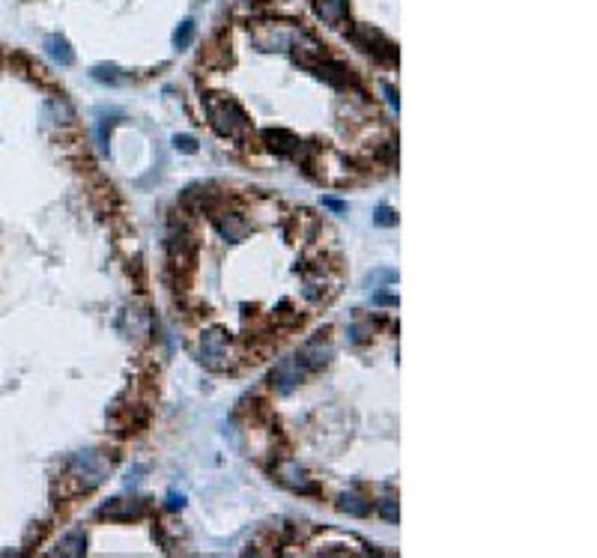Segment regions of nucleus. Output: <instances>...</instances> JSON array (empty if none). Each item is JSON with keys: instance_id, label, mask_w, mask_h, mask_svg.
<instances>
[{"instance_id": "nucleus-2", "label": "nucleus", "mask_w": 597, "mask_h": 558, "mask_svg": "<svg viewBox=\"0 0 597 558\" xmlns=\"http://www.w3.org/2000/svg\"><path fill=\"white\" fill-rule=\"evenodd\" d=\"M69 472H72L75 481H78V487L87 493V489H96L108 478L110 460L102 451H78L69 460Z\"/></svg>"}, {"instance_id": "nucleus-27", "label": "nucleus", "mask_w": 597, "mask_h": 558, "mask_svg": "<svg viewBox=\"0 0 597 558\" xmlns=\"http://www.w3.org/2000/svg\"><path fill=\"white\" fill-rule=\"evenodd\" d=\"M182 505H185V496L176 493V489H171V493H168V510H180Z\"/></svg>"}, {"instance_id": "nucleus-16", "label": "nucleus", "mask_w": 597, "mask_h": 558, "mask_svg": "<svg viewBox=\"0 0 597 558\" xmlns=\"http://www.w3.org/2000/svg\"><path fill=\"white\" fill-rule=\"evenodd\" d=\"M84 552H87V538H84L81 529L63 534L57 541V550H54V555H66V558H81Z\"/></svg>"}, {"instance_id": "nucleus-21", "label": "nucleus", "mask_w": 597, "mask_h": 558, "mask_svg": "<svg viewBox=\"0 0 597 558\" xmlns=\"http://www.w3.org/2000/svg\"><path fill=\"white\" fill-rule=\"evenodd\" d=\"M192 39H194V21H192V18H185L182 24L176 27V33H173V45L182 51V48H189V45H192Z\"/></svg>"}, {"instance_id": "nucleus-1", "label": "nucleus", "mask_w": 597, "mask_h": 558, "mask_svg": "<svg viewBox=\"0 0 597 558\" xmlns=\"http://www.w3.org/2000/svg\"><path fill=\"white\" fill-rule=\"evenodd\" d=\"M203 108H206L209 126L215 129L218 138H227V141H245L248 138L251 120H248V114L242 110V105L236 102V99H230L224 93H206L203 96Z\"/></svg>"}, {"instance_id": "nucleus-25", "label": "nucleus", "mask_w": 597, "mask_h": 558, "mask_svg": "<svg viewBox=\"0 0 597 558\" xmlns=\"http://www.w3.org/2000/svg\"><path fill=\"white\" fill-rule=\"evenodd\" d=\"M173 147L180 150V152L194 155V152H197V141H194L192 135H173Z\"/></svg>"}, {"instance_id": "nucleus-18", "label": "nucleus", "mask_w": 597, "mask_h": 558, "mask_svg": "<svg viewBox=\"0 0 597 558\" xmlns=\"http://www.w3.org/2000/svg\"><path fill=\"white\" fill-rule=\"evenodd\" d=\"M120 320H129L131 322L129 329H123L126 338H138V334H143V331H147V326H150V314L143 308H126Z\"/></svg>"}, {"instance_id": "nucleus-6", "label": "nucleus", "mask_w": 597, "mask_h": 558, "mask_svg": "<svg viewBox=\"0 0 597 558\" xmlns=\"http://www.w3.org/2000/svg\"><path fill=\"white\" fill-rule=\"evenodd\" d=\"M287 51H290L293 60L298 66H305V69H314L319 60H326V45L319 39H314L311 33L302 30V27H296L293 42H290V48H287Z\"/></svg>"}, {"instance_id": "nucleus-24", "label": "nucleus", "mask_w": 597, "mask_h": 558, "mask_svg": "<svg viewBox=\"0 0 597 558\" xmlns=\"http://www.w3.org/2000/svg\"><path fill=\"white\" fill-rule=\"evenodd\" d=\"M397 281V272L394 269H380V272H373V275H368V287H377V284H394Z\"/></svg>"}, {"instance_id": "nucleus-15", "label": "nucleus", "mask_w": 597, "mask_h": 558, "mask_svg": "<svg viewBox=\"0 0 597 558\" xmlns=\"http://www.w3.org/2000/svg\"><path fill=\"white\" fill-rule=\"evenodd\" d=\"M45 54L57 66H72L75 63V51L69 45V39L60 36V33H51V36H45Z\"/></svg>"}, {"instance_id": "nucleus-3", "label": "nucleus", "mask_w": 597, "mask_h": 558, "mask_svg": "<svg viewBox=\"0 0 597 558\" xmlns=\"http://www.w3.org/2000/svg\"><path fill=\"white\" fill-rule=\"evenodd\" d=\"M201 364L209 367V371H227L233 364V355H230V331L206 329L201 334Z\"/></svg>"}, {"instance_id": "nucleus-7", "label": "nucleus", "mask_w": 597, "mask_h": 558, "mask_svg": "<svg viewBox=\"0 0 597 558\" xmlns=\"http://www.w3.org/2000/svg\"><path fill=\"white\" fill-rule=\"evenodd\" d=\"M331 355H335L331 338L326 331H317L314 338H308L302 343V350H298V362L305 364V371H319V367H326L331 362Z\"/></svg>"}, {"instance_id": "nucleus-14", "label": "nucleus", "mask_w": 597, "mask_h": 558, "mask_svg": "<svg viewBox=\"0 0 597 558\" xmlns=\"http://www.w3.org/2000/svg\"><path fill=\"white\" fill-rule=\"evenodd\" d=\"M314 13L319 21H326V24H344L350 9H347V0H314Z\"/></svg>"}, {"instance_id": "nucleus-29", "label": "nucleus", "mask_w": 597, "mask_h": 558, "mask_svg": "<svg viewBox=\"0 0 597 558\" xmlns=\"http://www.w3.org/2000/svg\"><path fill=\"white\" fill-rule=\"evenodd\" d=\"M323 206L335 209V212H347V203H344V200H335V197H323Z\"/></svg>"}, {"instance_id": "nucleus-8", "label": "nucleus", "mask_w": 597, "mask_h": 558, "mask_svg": "<svg viewBox=\"0 0 597 558\" xmlns=\"http://www.w3.org/2000/svg\"><path fill=\"white\" fill-rule=\"evenodd\" d=\"M302 376H305V364L298 362V355H284V359L272 367V385H275V392L278 394H290L293 388L302 382Z\"/></svg>"}, {"instance_id": "nucleus-17", "label": "nucleus", "mask_w": 597, "mask_h": 558, "mask_svg": "<svg viewBox=\"0 0 597 558\" xmlns=\"http://www.w3.org/2000/svg\"><path fill=\"white\" fill-rule=\"evenodd\" d=\"M90 75H93V81L110 84V87H120V84L129 81V75H123V69L114 66V63H99V66H93V69H90Z\"/></svg>"}, {"instance_id": "nucleus-12", "label": "nucleus", "mask_w": 597, "mask_h": 558, "mask_svg": "<svg viewBox=\"0 0 597 558\" xmlns=\"http://www.w3.org/2000/svg\"><path fill=\"white\" fill-rule=\"evenodd\" d=\"M278 481L284 484V487H290L293 493H302V496H314L317 493V484L308 478V472L305 468H298L296 463H281L278 466Z\"/></svg>"}, {"instance_id": "nucleus-19", "label": "nucleus", "mask_w": 597, "mask_h": 558, "mask_svg": "<svg viewBox=\"0 0 597 558\" xmlns=\"http://www.w3.org/2000/svg\"><path fill=\"white\" fill-rule=\"evenodd\" d=\"M338 508L344 510V513H350V517H368L371 513V501L364 499V496H359V493H344L338 499Z\"/></svg>"}, {"instance_id": "nucleus-23", "label": "nucleus", "mask_w": 597, "mask_h": 558, "mask_svg": "<svg viewBox=\"0 0 597 558\" xmlns=\"http://www.w3.org/2000/svg\"><path fill=\"white\" fill-rule=\"evenodd\" d=\"M380 513H382V520H389V522H397L401 520V510H397V501L394 499H380Z\"/></svg>"}, {"instance_id": "nucleus-11", "label": "nucleus", "mask_w": 597, "mask_h": 558, "mask_svg": "<svg viewBox=\"0 0 597 558\" xmlns=\"http://www.w3.org/2000/svg\"><path fill=\"white\" fill-rule=\"evenodd\" d=\"M314 72L319 81H326L329 87H335V90H344V87H352L356 84V75H352V69L347 63H340V60H319L314 66Z\"/></svg>"}, {"instance_id": "nucleus-13", "label": "nucleus", "mask_w": 597, "mask_h": 558, "mask_svg": "<svg viewBox=\"0 0 597 558\" xmlns=\"http://www.w3.org/2000/svg\"><path fill=\"white\" fill-rule=\"evenodd\" d=\"M263 143L275 152V155H298L302 152V141H298L293 131H287V129H266L263 131Z\"/></svg>"}, {"instance_id": "nucleus-10", "label": "nucleus", "mask_w": 597, "mask_h": 558, "mask_svg": "<svg viewBox=\"0 0 597 558\" xmlns=\"http://www.w3.org/2000/svg\"><path fill=\"white\" fill-rule=\"evenodd\" d=\"M213 224L227 242H242V239H248V233H251V221L245 215H239V212H215Z\"/></svg>"}, {"instance_id": "nucleus-20", "label": "nucleus", "mask_w": 597, "mask_h": 558, "mask_svg": "<svg viewBox=\"0 0 597 558\" xmlns=\"http://www.w3.org/2000/svg\"><path fill=\"white\" fill-rule=\"evenodd\" d=\"M42 117H45L48 122H69V120H75V110H72V105L66 102V99H48Z\"/></svg>"}, {"instance_id": "nucleus-22", "label": "nucleus", "mask_w": 597, "mask_h": 558, "mask_svg": "<svg viewBox=\"0 0 597 558\" xmlns=\"http://www.w3.org/2000/svg\"><path fill=\"white\" fill-rule=\"evenodd\" d=\"M373 224L377 227H394L397 224V212L391 206H377V212H373Z\"/></svg>"}, {"instance_id": "nucleus-5", "label": "nucleus", "mask_w": 597, "mask_h": 558, "mask_svg": "<svg viewBox=\"0 0 597 558\" xmlns=\"http://www.w3.org/2000/svg\"><path fill=\"white\" fill-rule=\"evenodd\" d=\"M293 24H284V21H260V24L251 27V42L260 51H287L293 42Z\"/></svg>"}, {"instance_id": "nucleus-26", "label": "nucleus", "mask_w": 597, "mask_h": 558, "mask_svg": "<svg viewBox=\"0 0 597 558\" xmlns=\"http://www.w3.org/2000/svg\"><path fill=\"white\" fill-rule=\"evenodd\" d=\"M373 305L394 308V305H397V296H394V293H373Z\"/></svg>"}, {"instance_id": "nucleus-9", "label": "nucleus", "mask_w": 597, "mask_h": 558, "mask_svg": "<svg viewBox=\"0 0 597 558\" xmlns=\"http://www.w3.org/2000/svg\"><path fill=\"white\" fill-rule=\"evenodd\" d=\"M143 499H110L108 505H102L96 510L99 520H114V522H129V520H138L143 517Z\"/></svg>"}, {"instance_id": "nucleus-4", "label": "nucleus", "mask_w": 597, "mask_h": 558, "mask_svg": "<svg viewBox=\"0 0 597 558\" xmlns=\"http://www.w3.org/2000/svg\"><path fill=\"white\" fill-rule=\"evenodd\" d=\"M350 42L356 48H361L364 54H371L373 60H380V63H397V45H391V42L371 24H356L352 27L350 30Z\"/></svg>"}, {"instance_id": "nucleus-28", "label": "nucleus", "mask_w": 597, "mask_h": 558, "mask_svg": "<svg viewBox=\"0 0 597 558\" xmlns=\"http://www.w3.org/2000/svg\"><path fill=\"white\" fill-rule=\"evenodd\" d=\"M382 93H385V99H389V105H391L394 110L401 108V99H397V90H394L391 84H382Z\"/></svg>"}]
</instances>
